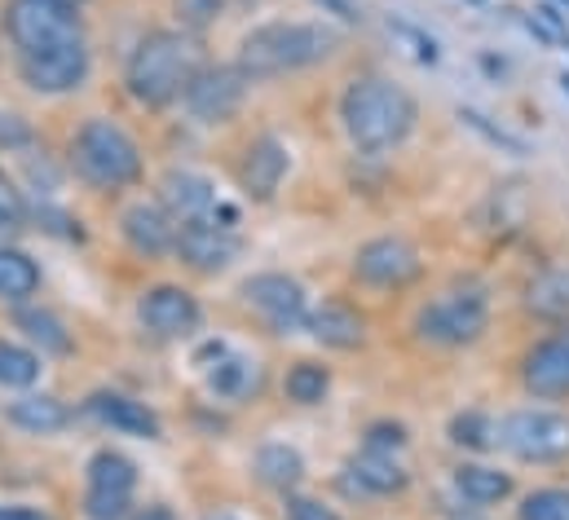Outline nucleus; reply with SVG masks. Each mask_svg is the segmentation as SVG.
Instances as JSON below:
<instances>
[{
	"label": "nucleus",
	"mask_w": 569,
	"mask_h": 520,
	"mask_svg": "<svg viewBox=\"0 0 569 520\" xmlns=\"http://www.w3.org/2000/svg\"><path fill=\"white\" fill-rule=\"evenodd\" d=\"M243 296H248V304L279 331H296L300 322H309V309H305V287L296 282V278H287V273H257V278H248L243 282Z\"/></svg>",
	"instance_id": "obj_12"
},
{
	"label": "nucleus",
	"mask_w": 569,
	"mask_h": 520,
	"mask_svg": "<svg viewBox=\"0 0 569 520\" xmlns=\"http://www.w3.org/2000/svg\"><path fill=\"white\" fill-rule=\"evenodd\" d=\"M71 4H76V0H71Z\"/></svg>",
	"instance_id": "obj_45"
},
{
	"label": "nucleus",
	"mask_w": 569,
	"mask_h": 520,
	"mask_svg": "<svg viewBox=\"0 0 569 520\" xmlns=\"http://www.w3.org/2000/svg\"><path fill=\"white\" fill-rule=\"evenodd\" d=\"M0 146H4V150H22V146H31V129H27L18 116H9V111L0 116Z\"/></svg>",
	"instance_id": "obj_39"
},
{
	"label": "nucleus",
	"mask_w": 569,
	"mask_h": 520,
	"mask_svg": "<svg viewBox=\"0 0 569 520\" xmlns=\"http://www.w3.org/2000/svg\"><path fill=\"white\" fill-rule=\"evenodd\" d=\"M499 446L521 463L569 459V414L561 410H512L499 423Z\"/></svg>",
	"instance_id": "obj_7"
},
{
	"label": "nucleus",
	"mask_w": 569,
	"mask_h": 520,
	"mask_svg": "<svg viewBox=\"0 0 569 520\" xmlns=\"http://www.w3.org/2000/svg\"><path fill=\"white\" fill-rule=\"evenodd\" d=\"M340 120H345V132L358 150L376 154V150L402 146L411 137L416 120H420V107L402 84H393L385 76H362L345 89Z\"/></svg>",
	"instance_id": "obj_1"
},
{
	"label": "nucleus",
	"mask_w": 569,
	"mask_h": 520,
	"mask_svg": "<svg viewBox=\"0 0 569 520\" xmlns=\"http://www.w3.org/2000/svg\"><path fill=\"white\" fill-rule=\"evenodd\" d=\"M159 203L181 221V226H190V221H212L217 217V186L208 181V177H199V172H186V168H172L163 181H159Z\"/></svg>",
	"instance_id": "obj_15"
},
{
	"label": "nucleus",
	"mask_w": 569,
	"mask_h": 520,
	"mask_svg": "<svg viewBox=\"0 0 569 520\" xmlns=\"http://www.w3.org/2000/svg\"><path fill=\"white\" fill-rule=\"evenodd\" d=\"M89 414L102 419V423L116 428V432H129V437H146V441L159 437L154 410H146V401H133V397H124V392H93V397H89Z\"/></svg>",
	"instance_id": "obj_19"
},
{
	"label": "nucleus",
	"mask_w": 569,
	"mask_h": 520,
	"mask_svg": "<svg viewBox=\"0 0 569 520\" xmlns=\"http://www.w3.org/2000/svg\"><path fill=\"white\" fill-rule=\"evenodd\" d=\"M18 76L36 93H49V98L71 93L89 80V49L80 40V44H62V49H44V53H22Z\"/></svg>",
	"instance_id": "obj_9"
},
{
	"label": "nucleus",
	"mask_w": 569,
	"mask_h": 520,
	"mask_svg": "<svg viewBox=\"0 0 569 520\" xmlns=\"http://www.w3.org/2000/svg\"><path fill=\"white\" fill-rule=\"evenodd\" d=\"M309 331H313V340H322L327 349H358V344L367 340L362 313L349 309V304H340V300L318 304V309L309 313Z\"/></svg>",
	"instance_id": "obj_20"
},
{
	"label": "nucleus",
	"mask_w": 569,
	"mask_h": 520,
	"mask_svg": "<svg viewBox=\"0 0 569 520\" xmlns=\"http://www.w3.org/2000/svg\"><path fill=\"white\" fill-rule=\"evenodd\" d=\"M40 287L36 260L18 248H0V300H27Z\"/></svg>",
	"instance_id": "obj_26"
},
{
	"label": "nucleus",
	"mask_w": 569,
	"mask_h": 520,
	"mask_svg": "<svg viewBox=\"0 0 569 520\" xmlns=\"http://www.w3.org/2000/svg\"><path fill=\"white\" fill-rule=\"evenodd\" d=\"M566 4H569V0H566Z\"/></svg>",
	"instance_id": "obj_46"
},
{
	"label": "nucleus",
	"mask_w": 569,
	"mask_h": 520,
	"mask_svg": "<svg viewBox=\"0 0 569 520\" xmlns=\"http://www.w3.org/2000/svg\"><path fill=\"white\" fill-rule=\"evenodd\" d=\"M490 327V291L477 278H459L446 291H437L416 313V336L437 349H463L477 344Z\"/></svg>",
	"instance_id": "obj_4"
},
{
	"label": "nucleus",
	"mask_w": 569,
	"mask_h": 520,
	"mask_svg": "<svg viewBox=\"0 0 569 520\" xmlns=\"http://www.w3.org/2000/svg\"><path fill=\"white\" fill-rule=\"evenodd\" d=\"M252 384H257V376H252V362H243V358H226V362H217V371H208V389L217 397H243Z\"/></svg>",
	"instance_id": "obj_30"
},
{
	"label": "nucleus",
	"mask_w": 569,
	"mask_h": 520,
	"mask_svg": "<svg viewBox=\"0 0 569 520\" xmlns=\"http://www.w3.org/2000/svg\"><path fill=\"white\" fill-rule=\"evenodd\" d=\"M177 257L199 273H217L239 257V234L230 226H217V221H190L177 234Z\"/></svg>",
	"instance_id": "obj_13"
},
{
	"label": "nucleus",
	"mask_w": 569,
	"mask_h": 520,
	"mask_svg": "<svg viewBox=\"0 0 569 520\" xmlns=\"http://www.w3.org/2000/svg\"><path fill=\"white\" fill-rule=\"evenodd\" d=\"M172 9H177V18H181L186 31H203V27H212L221 18L226 0H177Z\"/></svg>",
	"instance_id": "obj_33"
},
{
	"label": "nucleus",
	"mask_w": 569,
	"mask_h": 520,
	"mask_svg": "<svg viewBox=\"0 0 569 520\" xmlns=\"http://www.w3.org/2000/svg\"><path fill=\"white\" fill-rule=\"evenodd\" d=\"M18 327L27 331L31 344H40V358L44 353H71V336H67V327L49 309H22L18 313Z\"/></svg>",
	"instance_id": "obj_27"
},
{
	"label": "nucleus",
	"mask_w": 569,
	"mask_h": 520,
	"mask_svg": "<svg viewBox=\"0 0 569 520\" xmlns=\"http://www.w3.org/2000/svg\"><path fill=\"white\" fill-rule=\"evenodd\" d=\"M517 520H569V490H535L521 499Z\"/></svg>",
	"instance_id": "obj_31"
},
{
	"label": "nucleus",
	"mask_w": 569,
	"mask_h": 520,
	"mask_svg": "<svg viewBox=\"0 0 569 520\" xmlns=\"http://www.w3.org/2000/svg\"><path fill=\"white\" fill-rule=\"evenodd\" d=\"M208 520H234L230 512H217V517H208Z\"/></svg>",
	"instance_id": "obj_43"
},
{
	"label": "nucleus",
	"mask_w": 569,
	"mask_h": 520,
	"mask_svg": "<svg viewBox=\"0 0 569 520\" xmlns=\"http://www.w3.org/2000/svg\"><path fill=\"white\" fill-rule=\"evenodd\" d=\"M287 177V146L279 137H261V141H252L248 146V154H243V168H239V181H243V190L252 194V199H274V190H279V181Z\"/></svg>",
	"instance_id": "obj_18"
},
{
	"label": "nucleus",
	"mask_w": 569,
	"mask_h": 520,
	"mask_svg": "<svg viewBox=\"0 0 569 520\" xmlns=\"http://www.w3.org/2000/svg\"><path fill=\"white\" fill-rule=\"evenodd\" d=\"M353 273H358L367 287L402 291V287H411V282L425 273V260H420V248H416V243H407V239H398V234H385V239H371L367 248H358Z\"/></svg>",
	"instance_id": "obj_8"
},
{
	"label": "nucleus",
	"mask_w": 569,
	"mask_h": 520,
	"mask_svg": "<svg viewBox=\"0 0 569 520\" xmlns=\"http://www.w3.org/2000/svg\"><path fill=\"white\" fill-rule=\"evenodd\" d=\"M450 441H455V446H468V450H486L490 441H499V428H490L486 414L468 410V414H459V419L450 423Z\"/></svg>",
	"instance_id": "obj_32"
},
{
	"label": "nucleus",
	"mask_w": 569,
	"mask_h": 520,
	"mask_svg": "<svg viewBox=\"0 0 569 520\" xmlns=\"http://www.w3.org/2000/svg\"><path fill=\"white\" fill-rule=\"evenodd\" d=\"M287 520H340V517H336V508H327L322 499L291 494V499H287Z\"/></svg>",
	"instance_id": "obj_37"
},
{
	"label": "nucleus",
	"mask_w": 569,
	"mask_h": 520,
	"mask_svg": "<svg viewBox=\"0 0 569 520\" xmlns=\"http://www.w3.org/2000/svg\"><path fill=\"white\" fill-rule=\"evenodd\" d=\"M40 376V358L13 340H0V389H27Z\"/></svg>",
	"instance_id": "obj_28"
},
{
	"label": "nucleus",
	"mask_w": 569,
	"mask_h": 520,
	"mask_svg": "<svg viewBox=\"0 0 569 520\" xmlns=\"http://www.w3.org/2000/svg\"><path fill=\"white\" fill-rule=\"evenodd\" d=\"M120 230H124L129 248H133V252H142V257L177 252V234H181L177 217H172L163 203H133V208L124 212Z\"/></svg>",
	"instance_id": "obj_17"
},
{
	"label": "nucleus",
	"mask_w": 569,
	"mask_h": 520,
	"mask_svg": "<svg viewBox=\"0 0 569 520\" xmlns=\"http://www.w3.org/2000/svg\"><path fill=\"white\" fill-rule=\"evenodd\" d=\"M76 172L98 190H124L142 177V150L129 132L111 120H89L71 141Z\"/></svg>",
	"instance_id": "obj_5"
},
{
	"label": "nucleus",
	"mask_w": 569,
	"mask_h": 520,
	"mask_svg": "<svg viewBox=\"0 0 569 520\" xmlns=\"http://www.w3.org/2000/svg\"><path fill=\"white\" fill-rule=\"evenodd\" d=\"M257 477L270 486V490H296L300 486V477H305V459H300V450H291V446H261L257 450Z\"/></svg>",
	"instance_id": "obj_25"
},
{
	"label": "nucleus",
	"mask_w": 569,
	"mask_h": 520,
	"mask_svg": "<svg viewBox=\"0 0 569 520\" xmlns=\"http://www.w3.org/2000/svg\"><path fill=\"white\" fill-rule=\"evenodd\" d=\"M138 520H177V517H172L168 508H146V512H142Z\"/></svg>",
	"instance_id": "obj_42"
},
{
	"label": "nucleus",
	"mask_w": 569,
	"mask_h": 520,
	"mask_svg": "<svg viewBox=\"0 0 569 520\" xmlns=\"http://www.w3.org/2000/svg\"><path fill=\"white\" fill-rule=\"evenodd\" d=\"M4 31L18 53H44L62 44H80L84 22L71 0H13L4 9Z\"/></svg>",
	"instance_id": "obj_6"
},
{
	"label": "nucleus",
	"mask_w": 569,
	"mask_h": 520,
	"mask_svg": "<svg viewBox=\"0 0 569 520\" xmlns=\"http://www.w3.org/2000/svg\"><path fill=\"white\" fill-rule=\"evenodd\" d=\"M561 84H566V93H569V71H566V76H561Z\"/></svg>",
	"instance_id": "obj_44"
},
{
	"label": "nucleus",
	"mask_w": 569,
	"mask_h": 520,
	"mask_svg": "<svg viewBox=\"0 0 569 520\" xmlns=\"http://www.w3.org/2000/svg\"><path fill=\"white\" fill-rule=\"evenodd\" d=\"M389 31H398V36H402V40H407V44H411V53H416V58H420V62H428V67H432V62H437V44H432V40H428V36H420V31H416V27H407V22H389Z\"/></svg>",
	"instance_id": "obj_38"
},
{
	"label": "nucleus",
	"mask_w": 569,
	"mask_h": 520,
	"mask_svg": "<svg viewBox=\"0 0 569 520\" xmlns=\"http://www.w3.org/2000/svg\"><path fill=\"white\" fill-rule=\"evenodd\" d=\"M248 76L239 67H203L194 76V84L186 89V107L199 124H226L239 107H243V93H248Z\"/></svg>",
	"instance_id": "obj_11"
},
{
	"label": "nucleus",
	"mask_w": 569,
	"mask_h": 520,
	"mask_svg": "<svg viewBox=\"0 0 569 520\" xmlns=\"http://www.w3.org/2000/svg\"><path fill=\"white\" fill-rule=\"evenodd\" d=\"M526 309L539 318H569V269H543L526 287Z\"/></svg>",
	"instance_id": "obj_24"
},
{
	"label": "nucleus",
	"mask_w": 569,
	"mask_h": 520,
	"mask_svg": "<svg viewBox=\"0 0 569 520\" xmlns=\"http://www.w3.org/2000/svg\"><path fill=\"white\" fill-rule=\"evenodd\" d=\"M133 486H138V468L116 454V450H98L93 463H89V520H120L129 499H133Z\"/></svg>",
	"instance_id": "obj_10"
},
{
	"label": "nucleus",
	"mask_w": 569,
	"mask_h": 520,
	"mask_svg": "<svg viewBox=\"0 0 569 520\" xmlns=\"http://www.w3.org/2000/svg\"><path fill=\"white\" fill-rule=\"evenodd\" d=\"M459 120L468 124V129H477L486 141H495V146H503V150H512V154H526V141L521 137H512V132L495 129V124H486V116H477V111H459Z\"/></svg>",
	"instance_id": "obj_36"
},
{
	"label": "nucleus",
	"mask_w": 569,
	"mask_h": 520,
	"mask_svg": "<svg viewBox=\"0 0 569 520\" xmlns=\"http://www.w3.org/2000/svg\"><path fill=\"white\" fill-rule=\"evenodd\" d=\"M9 423H18L22 432H36V437H49V432H62L67 423H71V410L58 401V397H49V392H31V397H18V401H9Z\"/></svg>",
	"instance_id": "obj_21"
},
{
	"label": "nucleus",
	"mask_w": 569,
	"mask_h": 520,
	"mask_svg": "<svg viewBox=\"0 0 569 520\" xmlns=\"http://www.w3.org/2000/svg\"><path fill=\"white\" fill-rule=\"evenodd\" d=\"M138 318L146 322V331L172 340L199 327V300L186 287H150L138 304Z\"/></svg>",
	"instance_id": "obj_14"
},
{
	"label": "nucleus",
	"mask_w": 569,
	"mask_h": 520,
	"mask_svg": "<svg viewBox=\"0 0 569 520\" xmlns=\"http://www.w3.org/2000/svg\"><path fill=\"white\" fill-rule=\"evenodd\" d=\"M22 221H27V203L13 190V181L0 172V230H22Z\"/></svg>",
	"instance_id": "obj_35"
},
{
	"label": "nucleus",
	"mask_w": 569,
	"mask_h": 520,
	"mask_svg": "<svg viewBox=\"0 0 569 520\" xmlns=\"http://www.w3.org/2000/svg\"><path fill=\"white\" fill-rule=\"evenodd\" d=\"M455 490L477 503V508H490V503H503L512 494V477L499 472V468H486V463H463L455 472Z\"/></svg>",
	"instance_id": "obj_23"
},
{
	"label": "nucleus",
	"mask_w": 569,
	"mask_h": 520,
	"mask_svg": "<svg viewBox=\"0 0 569 520\" xmlns=\"http://www.w3.org/2000/svg\"><path fill=\"white\" fill-rule=\"evenodd\" d=\"M340 49V31L327 22H266L243 36L239 71L248 80H279L287 71H305Z\"/></svg>",
	"instance_id": "obj_3"
},
{
	"label": "nucleus",
	"mask_w": 569,
	"mask_h": 520,
	"mask_svg": "<svg viewBox=\"0 0 569 520\" xmlns=\"http://www.w3.org/2000/svg\"><path fill=\"white\" fill-rule=\"evenodd\" d=\"M349 477L358 481L362 494H402L407 490V468L393 459V454H376V450H362L353 463H349Z\"/></svg>",
	"instance_id": "obj_22"
},
{
	"label": "nucleus",
	"mask_w": 569,
	"mask_h": 520,
	"mask_svg": "<svg viewBox=\"0 0 569 520\" xmlns=\"http://www.w3.org/2000/svg\"><path fill=\"white\" fill-rule=\"evenodd\" d=\"M313 4H318V9H322V13H336V18H340V22H358V18H362V13H358V4H353V0H313Z\"/></svg>",
	"instance_id": "obj_40"
},
{
	"label": "nucleus",
	"mask_w": 569,
	"mask_h": 520,
	"mask_svg": "<svg viewBox=\"0 0 569 520\" xmlns=\"http://www.w3.org/2000/svg\"><path fill=\"white\" fill-rule=\"evenodd\" d=\"M203 71V44L190 31H150L129 58L124 84L142 107H168L186 98Z\"/></svg>",
	"instance_id": "obj_2"
},
{
	"label": "nucleus",
	"mask_w": 569,
	"mask_h": 520,
	"mask_svg": "<svg viewBox=\"0 0 569 520\" xmlns=\"http://www.w3.org/2000/svg\"><path fill=\"white\" fill-rule=\"evenodd\" d=\"M367 450H376V454H398V450H407V428H402V423H371V428H367Z\"/></svg>",
	"instance_id": "obj_34"
},
{
	"label": "nucleus",
	"mask_w": 569,
	"mask_h": 520,
	"mask_svg": "<svg viewBox=\"0 0 569 520\" xmlns=\"http://www.w3.org/2000/svg\"><path fill=\"white\" fill-rule=\"evenodd\" d=\"M521 380L535 397H569V327L539 340L526 362H521Z\"/></svg>",
	"instance_id": "obj_16"
},
{
	"label": "nucleus",
	"mask_w": 569,
	"mask_h": 520,
	"mask_svg": "<svg viewBox=\"0 0 569 520\" xmlns=\"http://www.w3.org/2000/svg\"><path fill=\"white\" fill-rule=\"evenodd\" d=\"M0 520H49V517L36 512V508H0Z\"/></svg>",
	"instance_id": "obj_41"
},
{
	"label": "nucleus",
	"mask_w": 569,
	"mask_h": 520,
	"mask_svg": "<svg viewBox=\"0 0 569 520\" xmlns=\"http://www.w3.org/2000/svg\"><path fill=\"white\" fill-rule=\"evenodd\" d=\"M327 389H331V376L322 367H313V362H296L287 371V397L300 401V406H318L327 397Z\"/></svg>",
	"instance_id": "obj_29"
}]
</instances>
